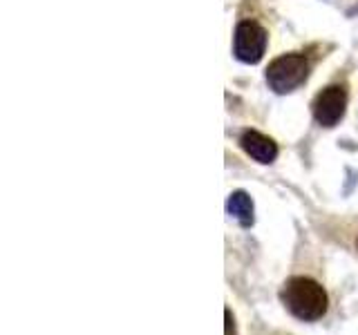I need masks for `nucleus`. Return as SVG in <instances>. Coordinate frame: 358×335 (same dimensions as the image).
<instances>
[{
	"label": "nucleus",
	"instance_id": "obj_5",
	"mask_svg": "<svg viewBox=\"0 0 358 335\" xmlns=\"http://www.w3.org/2000/svg\"><path fill=\"white\" fill-rule=\"evenodd\" d=\"M242 148L244 152L255 159L257 163H273L275 156H278V145L273 143V139L264 137V134L255 132V130H246L242 134Z\"/></svg>",
	"mask_w": 358,
	"mask_h": 335
},
{
	"label": "nucleus",
	"instance_id": "obj_4",
	"mask_svg": "<svg viewBox=\"0 0 358 335\" xmlns=\"http://www.w3.org/2000/svg\"><path fill=\"white\" fill-rule=\"evenodd\" d=\"M347 107V89L343 85H329L313 100V117L322 128L338 126V121L345 117Z\"/></svg>",
	"mask_w": 358,
	"mask_h": 335
},
{
	"label": "nucleus",
	"instance_id": "obj_1",
	"mask_svg": "<svg viewBox=\"0 0 358 335\" xmlns=\"http://www.w3.org/2000/svg\"><path fill=\"white\" fill-rule=\"evenodd\" d=\"M280 299L291 315L302 322L320 320L329 306V297L324 288L311 277H289L280 290Z\"/></svg>",
	"mask_w": 358,
	"mask_h": 335
},
{
	"label": "nucleus",
	"instance_id": "obj_6",
	"mask_svg": "<svg viewBox=\"0 0 358 335\" xmlns=\"http://www.w3.org/2000/svg\"><path fill=\"white\" fill-rule=\"evenodd\" d=\"M227 210L229 215L235 217L240 221L242 228H251L253 226V201L251 197L244 193V190H235V193H231L229 201H227Z\"/></svg>",
	"mask_w": 358,
	"mask_h": 335
},
{
	"label": "nucleus",
	"instance_id": "obj_8",
	"mask_svg": "<svg viewBox=\"0 0 358 335\" xmlns=\"http://www.w3.org/2000/svg\"><path fill=\"white\" fill-rule=\"evenodd\" d=\"M356 246H358V239H356Z\"/></svg>",
	"mask_w": 358,
	"mask_h": 335
},
{
	"label": "nucleus",
	"instance_id": "obj_7",
	"mask_svg": "<svg viewBox=\"0 0 358 335\" xmlns=\"http://www.w3.org/2000/svg\"><path fill=\"white\" fill-rule=\"evenodd\" d=\"M224 335H238V329H235V318L231 308H224Z\"/></svg>",
	"mask_w": 358,
	"mask_h": 335
},
{
	"label": "nucleus",
	"instance_id": "obj_2",
	"mask_svg": "<svg viewBox=\"0 0 358 335\" xmlns=\"http://www.w3.org/2000/svg\"><path fill=\"white\" fill-rule=\"evenodd\" d=\"M309 76V61L302 54H285L266 67V83L278 94L294 92Z\"/></svg>",
	"mask_w": 358,
	"mask_h": 335
},
{
	"label": "nucleus",
	"instance_id": "obj_3",
	"mask_svg": "<svg viewBox=\"0 0 358 335\" xmlns=\"http://www.w3.org/2000/svg\"><path fill=\"white\" fill-rule=\"evenodd\" d=\"M266 50V29L255 20H244L235 29V56L242 63L255 65L262 61Z\"/></svg>",
	"mask_w": 358,
	"mask_h": 335
}]
</instances>
